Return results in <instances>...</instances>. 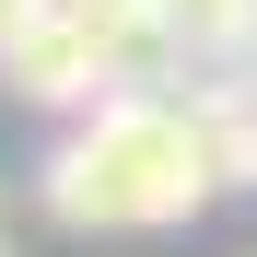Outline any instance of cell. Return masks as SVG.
<instances>
[{
    "label": "cell",
    "instance_id": "cell-2",
    "mask_svg": "<svg viewBox=\"0 0 257 257\" xmlns=\"http://www.w3.org/2000/svg\"><path fill=\"white\" fill-rule=\"evenodd\" d=\"M0 82H12V105H35V117H82V105H105L128 82V59L70 12V0H47V12L0 47Z\"/></svg>",
    "mask_w": 257,
    "mask_h": 257
},
{
    "label": "cell",
    "instance_id": "cell-7",
    "mask_svg": "<svg viewBox=\"0 0 257 257\" xmlns=\"http://www.w3.org/2000/svg\"><path fill=\"white\" fill-rule=\"evenodd\" d=\"M0 257H12V245H0Z\"/></svg>",
    "mask_w": 257,
    "mask_h": 257
},
{
    "label": "cell",
    "instance_id": "cell-6",
    "mask_svg": "<svg viewBox=\"0 0 257 257\" xmlns=\"http://www.w3.org/2000/svg\"><path fill=\"white\" fill-rule=\"evenodd\" d=\"M35 12H47V0H0V47H12V35H24Z\"/></svg>",
    "mask_w": 257,
    "mask_h": 257
},
{
    "label": "cell",
    "instance_id": "cell-4",
    "mask_svg": "<svg viewBox=\"0 0 257 257\" xmlns=\"http://www.w3.org/2000/svg\"><path fill=\"white\" fill-rule=\"evenodd\" d=\"M70 12L128 59V82H176V70H187V59H176V24H164V0H70Z\"/></svg>",
    "mask_w": 257,
    "mask_h": 257
},
{
    "label": "cell",
    "instance_id": "cell-5",
    "mask_svg": "<svg viewBox=\"0 0 257 257\" xmlns=\"http://www.w3.org/2000/svg\"><path fill=\"white\" fill-rule=\"evenodd\" d=\"M164 24H176V59L210 70V59H257V0H164ZM176 70V82H187Z\"/></svg>",
    "mask_w": 257,
    "mask_h": 257
},
{
    "label": "cell",
    "instance_id": "cell-3",
    "mask_svg": "<svg viewBox=\"0 0 257 257\" xmlns=\"http://www.w3.org/2000/svg\"><path fill=\"white\" fill-rule=\"evenodd\" d=\"M176 105L199 117V141H210V164H222V187L257 199V59H210V70H187Z\"/></svg>",
    "mask_w": 257,
    "mask_h": 257
},
{
    "label": "cell",
    "instance_id": "cell-8",
    "mask_svg": "<svg viewBox=\"0 0 257 257\" xmlns=\"http://www.w3.org/2000/svg\"><path fill=\"white\" fill-rule=\"evenodd\" d=\"M245 257H257V245H245Z\"/></svg>",
    "mask_w": 257,
    "mask_h": 257
},
{
    "label": "cell",
    "instance_id": "cell-1",
    "mask_svg": "<svg viewBox=\"0 0 257 257\" xmlns=\"http://www.w3.org/2000/svg\"><path fill=\"white\" fill-rule=\"evenodd\" d=\"M222 187L199 117L176 105V82H117L105 105H82L47 152V222L59 234H187Z\"/></svg>",
    "mask_w": 257,
    "mask_h": 257
}]
</instances>
